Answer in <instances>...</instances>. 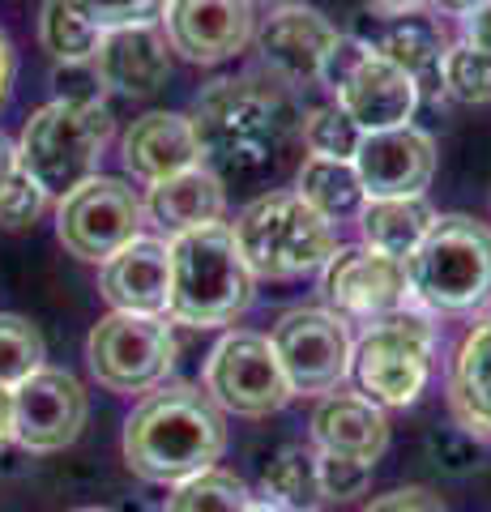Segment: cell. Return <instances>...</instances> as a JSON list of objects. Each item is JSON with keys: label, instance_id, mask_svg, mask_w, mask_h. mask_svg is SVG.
I'll use <instances>...</instances> for the list:
<instances>
[{"label": "cell", "instance_id": "6da1fadb", "mask_svg": "<svg viewBox=\"0 0 491 512\" xmlns=\"http://www.w3.org/2000/svg\"><path fill=\"white\" fill-rule=\"evenodd\" d=\"M188 124L197 137L201 167H210L218 180H252L278 163L304 120L282 86L244 73L201 86Z\"/></svg>", "mask_w": 491, "mask_h": 512}, {"label": "cell", "instance_id": "7a4b0ae2", "mask_svg": "<svg viewBox=\"0 0 491 512\" xmlns=\"http://www.w3.org/2000/svg\"><path fill=\"white\" fill-rule=\"evenodd\" d=\"M227 448L223 410L197 384H163L146 393L124 423V466L146 483L176 487L214 470Z\"/></svg>", "mask_w": 491, "mask_h": 512}, {"label": "cell", "instance_id": "3957f363", "mask_svg": "<svg viewBox=\"0 0 491 512\" xmlns=\"http://www.w3.org/2000/svg\"><path fill=\"white\" fill-rule=\"evenodd\" d=\"M171 252V295L167 316L176 325L218 329L248 312L257 295L248 261L235 248V235L227 222H205L176 239H167Z\"/></svg>", "mask_w": 491, "mask_h": 512}, {"label": "cell", "instance_id": "277c9868", "mask_svg": "<svg viewBox=\"0 0 491 512\" xmlns=\"http://www.w3.org/2000/svg\"><path fill=\"white\" fill-rule=\"evenodd\" d=\"M402 265L410 303L427 316H474L491 303V227L470 214H440Z\"/></svg>", "mask_w": 491, "mask_h": 512}, {"label": "cell", "instance_id": "5b68a950", "mask_svg": "<svg viewBox=\"0 0 491 512\" xmlns=\"http://www.w3.org/2000/svg\"><path fill=\"white\" fill-rule=\"evenodd\" d=\"M231 235L252 278L269 282H287L312 274V269H325L329 256L342 248L338 227L316 214L295 188H278L248 201L235 218Z\"/></svg>", "mask_w": 491, "mask_h": 512}, {"label": "cell", "instance_id": "8992f818", "mask_svg": "<svg viewBox=\"0 0 491 512\" xmlns=\"http://www.w3.org/2000/svg\"><path fill=\"white\" fill-rule=\"evenodd\" d=\"M116 133L107 103L52 99L26 120L18 137V167L47 197H69L99 175V158Z\"/></svg>", "mask_w": 491, "mask_h": 512}, {"label": "cell", "instance_id": "52a82bcc", "mask_svg": "<svg viewBox=\"0 0 491 512\" xmlns=\"http://www.w3.org/2000/svg\"><path fill=\"white\" fill-rule=\"evenodd\" d=\"M432 350L436 329L427 312L406 308L398 316L368 325L355 342L351 355V380L372 406H410L427 389L432 376Z\"/></svg>", "mask_w": 491, "mask_h": 512}, {"label": "cell", "instance_id": "ba28073f", "mask_svg": "<svg viewBox=\"0 0 491 512\" xmlns=\"http://www.w3.org/2000/svg\"><path fill=\"white\" fill-rule=\"evenodd\" d=\"M176 333L163 316H137V312H112L90 329L86 338V363L94 380L107 393L146 397L163 389L171 367H176Z\"/></svg>", "mask_w": 491, "mask_h": 512}, {"label": "cell", "instance_id": "9c48e42d", "mask_svg": "<svg viewBox=\"0 0 491 512\" xmlns=\"http://www.w3.org/2000/svg\"><path fill=\"white\" fill-rule=\"evenodd\" d=\"M205 393L218 410L240 414V419H265L295 397L274 355V342L252 329H231L214 342L205 359Z\"/></svg>", "mask_w": 491, "mask_h": 512}, {"label": "cell", "instance_id": "30bf717a", "mask_svg": "<svg viewBox=\"0 0 491 512\" xmlns=\"http://www.w3.org/2000/svg\"><path fill=\"white\" fill-rule=\"evenodd\" d=\"M141 227H146L141 192L116 175H94L56 205V239L69 256L90 265H103L124 244H133Z\"/></svg>", "mask_w": 491, "mask_h": 512}, {"label": "cell", "instance_id": "8fae6325", "mask_svg": "<svg viewBox=\"0 0 491 512\" xmlns=\"http://www.w3.org/2000/svg\"><path fill=\"white\" fill-rule=\"evenodd\" d=\"M269 342H274V355L291 380V393L329 397L351 380L355 342H351L346 320L334 316L329 308L282 312L274 333H269Z\"/></svg>", "mask_w": 491, "mask_h": 512}, {"label": "cell", "instance_id": "7c38bea8", "mask_svg": "<svg viewBox=\"0 0 491 512\" xmlns=\"http://www.w3.org/2000/svg\"><path fill=\"white\" fill-rule=\"evenodd\" d=\"M321 291L329 299V312L342 320H359V325H380V320L415 308L406 286V265L368 244L338 248L329 256Z\"/></svg>", "mask_w": 491, "mask_h": 512}, {"label": "cell", "instance_id": "4fadbf2b", "mask_svg": "<svg viewBox=\"0 0 491 512\" xmlns=\"http://www.w3.org/2000/svg\"><path fill=\"white\" fill-rule=\"evenodd\" d=\"M86 389L60 367H39L13 389V440L26 453H60L86 427Z\"/></svg>", "mask_w": 491, "mask_h": 512}, {"label": "cell", "instance_id": "5bb4252c", "mask_svg": "<svg viewBox=\"0 0 491 512\" xmlns=\"http://www.w3.org/2000/svg\"><path fill=\"white\" fill-rule=\"evenodd\" d=\"M158 22L171 52L193 64L235 60L257 35L252 0H167Z\"/></svg>", "mask_w": 491, "mask_h": 512}, {"label": "cell", "instance_id": "9a60e30c", "mask_svg": "<svg viewBox=\"0 0 491 512\" xmlns=\"http://www.w3.org/2000/svg\"><path fill=\"white\" fill-rule=\"evenodd\" d=\"M342 30L316 13L308 5H282L278 13L257 26V52L261 64L269 69L278 86L287 90H308V86H321V69H325V56L329 47L338 43Z\"/></svg>", "mask_w": 491, "mask_h": 512}, {"label": "cell", "instance_id": "2e32d148", "mask_svg": "<svg viewBox=\"0 0 491 512\" xmlns=\"http://www.w3.org/2000/svg\"><path fill=\"white\" fill-rule=\"evenodd\" d=\"M338 107L351 116L363 133H385V128H402L415 120V111L423 103L419 86L398 69L393 60H385L372 43H363V52L355 64L338 77Z\"/></svg>", "mask_w": 491, "mask_h": 512}, {"label": "cell", "instance_id": "e0dca14e", "mask_svg": "<svg viewBox=\"0 0 491 512\" xmlns=\"http://www.w3.org/2000/svg\"><path fill=\"white\" fill-rule=\"evenodd\" d=\"M355 171L363 192L372 197H423L436 175V141L419 124L363 133L355 150Z\"/></svg>", "mask_w": 491, "mask_h": 512}, {"label": "cell", "instance_id": "ac0fdd59", "mask_svg": "<svg viewBox=\"0 0 491 512\" xmlns=\"http://www.w3.org/2000/svg\"><path fill=\"white\" fill-rule=\"evenodd\" d=\"M99 291L116 312L163 316L171 295V252L167 239L137 235L99 265Z\"/></svg>", "mask_w": 491, "mask_h": 512}, {"label": "cell", "instance_id": "d6986e66", "mask_svg": "<svg viewBox=\"0 0 491 512\" xmlns=\"http://www.w3.org/2000/svg\"><path fill=\"white\" fill-rule=\"evenodd\" d=\"M94 73H99L103 90L124 94V99H150L163 90L171 60H167V39L158 26H124L107 30L94 52Z\"/></svg>", "mask_w": 491, "mask_h": 512}, {"label": "cell", "instance_id": "ffe728a7", "mask_svg": "<svg viewBox=\"0 0 491 512\" xmlns=\"http://www.w3.org/2000/svg\"><path fill=\"white\" fill-rule=\"evenodd\" d=\"M120 158L124 171L146 184H158L167 175H180L201 163L193 124L180 111H146V116H137L120 137Z\"/></svg>", "mask_w": 491, "mask_h": 512}, {"label": "cell", "instance_id": "44dd1931", "mask_svg": "<svg viewBox=\"0 0 491 512\" xmlns=\"http://www.w3.org/2000/svg\"><path fill=\"white\" fill-rule=\"evenodd\" d=\"M312 444L316 453H334V457H355L372 461L385 453L389 444V419L385 410L372 406L363 393H329L312 410Z\"/></svg>", "mask_w": 491, "mask_h": 512}, {"label": "cell", "instance_id": "7402d4cb", "mask_svg": "<svg viewBox=\"0 0 491 512\" xmlns=\"http://www.w3.org/2000/svg\"><path fill=\"white\" fill-rule=\"evenodd\" d=\"M146 222H154L167 239H176L205 222H223L227 210V184L210 167H188L180 175H167L158 184H146Z\"/></svg>", "mask_w": 491, "mask_h": 512}, {"label": "cell", "instance_id": "603a6c76", "mask_svg": "<svg viewBox=\"0 0 491 512\" xmlns=\"http://www.w3.org/2000/svg\"><path fill=\"white\" fill-rule=\"evenodd\" d=\"M449 406L457 427L491 440V316L474 320L449 363Z\"/></svg>", "mask_w": 491, "mask_h": 512}, {"label": "cell", "instance_id": "cb8c5ba5", "mask_svg": "<svg viewBox=\"0 0 491 512\" xmlns=\"http://www.w3.org/2000/svg\"><path fill=\"white\" fill-rule=\"evenodd\" d=\"M436 218L440 214L427 197H372L359 210V231L368 248L393 256V261H406L436 227Z\"/></svg>", "mask_w": 491, "mask_h": 512}, {"label": "cell", "instance_id": "d4e9b609", "mask_svg": "<svg viewBox=\"0 0 491 512\" xmlns=\"http://www.w3.org/2000/svg\"><path fill=\"white\" fill-rule=\"evenodd\" d=\"M380 56L393 60L398 69L410 77V82L419 86V94H445L440 86V64H445V30H440L432 18H415V13H406L393 26L380 30V39L372 43Z\"/></svg>", "mask_w": 491, "mask_h": 512}, {"label": "cell", "instance_id": "484cf974", "mask_svg": "<svg viewBox=\"0 0 491 512\" xmlns=\"http://www.w3.org/2000/svg\"><path fill=\"white\" fill-rule=\"evenodd\" d=\"M295 192L325 222H334V227H338V222H346V218H359L363 201H368V192H363V184H359L355 163H342V158H316V154H308L304 163H299Z\"/></svg>", "mask_w": 491, "mask_h": 512}, {"label": "cell", "instance_id": "4316f807", "mask_svg": "<svg viewBox=\"0 0 491 512\" xmlns=\"http://www.w3.org/2000/svg\"><path fill=\"white\" fill-rule=\"evenodd\" d=\"M261 491H265L269 504H278V508H287V512H316V508L325 504L321 478H316V448L287 444L265 466Z\"/></svg>", "mask_w": 491, "mask_h": 512}, {"label": "cell", "instance_id": "83f0119b", "mask_svg": "<svg viewBox=\"0 0 491 512\" xmlns=\"http://www.w3.org/2000/svg\"><path fill=\"white\" fill-rule=\"evenodd\" d=\"M103 30H94L69 0H43L39 9V43L56 64H86L99 52Z\"/></svg>", "mask_w": 491, "mask_h": 512}, {"label": "cell", "instance_id": "f1b7e54d", "mask_svg": "<svg viewBox=\"0 0 491 512\" xmlns=\"http://www.w3.org/2000/svg\"><path fill=\"white\" fill-rule=\"evenodd\" d=\"M248 487L227 470H205L197 478H184L176 491L167 495L163 512H244L248 508Z\"/></svg>", "mask_w": 491, "mask_h": 512}, {"label": "cell", "instance_id": "f546056e", "mask_svg": "<svg viewBox=\"0 0 491 512\" xmlns=\"http://www.w3.org/2000/svg\"><path fill=\"white\" fill-rule=\"evenodd\" d=\"M43 367V333L18 312H0V384L18 389Z\"/></svg>", "mask_w": 491, "mask_h": 512}, {"label": "cell", "instance_id": "4dcf8cb0", "mask_svg": "<svg viewBox=\"0 0 491 512\" xmlns=\"http://www.w3.org/2000/svg\"><path fill=\"white\" fill-rule=\"evenodd\" d=\"M299 133H304V146L308 154L316 158H342V163H351L359 141H363V128L346 116L338 103H325V107H312L304 124H299Z\"/></svg>", "mask_w": 491, "mask_h": 512}, {"label": "cell", "instance_id": "1f68e13d", "mask_svg": "<svg viewBox=\"0 0 491 512\" xmlns=\"http://www.w3.org/2000/svg\"><path fill=\"white\" fill-rule=\"evenodd\" d=\"M440 86L457 103H491V56L470 43H449L440 64Z\"/></svg>", "mask_w": 491, "mask_h": 512}, {"label": "cell", "instance_id": "d6a6232c", "mask_svg": "<svg viewBox=\"0 0 491 512\" xmlns=\"http://www.w3.org/2000/svg\"><path fill=\"white\" fill-rule=\"evenodd\" d=\"M94 30H124V26H154L163 18L167 0H69Z\"/></svg>", "mask_w": 491, "mask_h": 512}, {"label": "cell", "instance_id": "836d02e7", "mask_svg": "<svg viewBox=\"0 0 491 512\" xmlns=\"http://www.w3.org/2000/svg\"><path fill=\"white\" fill-rule=\"evenodd\" d=\"M316 478H321V495L325 500H359L372 487V466L355 457H334V453H316Z\"/></svg>", "mask_w": 491, "mask_h": 512}, {"label": "cell", "instance_id": "e575fe53", "mask_svg": "<svg viewBox=\"0 0 491 512\" xmlns=\"http://www.w3.org/2000/svg\"><path fill=\"white\" fill-rule=\"evenodd\" d=\"M43 210H47V192L18 167V175L0 188V227H9V231L35 227Z\"/></svg>", "mask_w": 491, "mask_h": 512}, {"label": "cell", "instance_id": "d590c367", "mask_svg": "<svg viewBox=\"0 0 491 512\" xmlns=\"http://www.w3.org/2000/svg\"><path fill=\"white\" fill-rule=\"evenodd\" d=\"M427 453H432V461L445 474H470L479 470V436H470L466 427H445V431H432L427 436Z\"/></svg>", "mask_w": 491, "mask_h": 512}, {"label": "cell", "instance_id": "8d00e7d4", "mask_svg": "<svg viewBox=\"0 0 491 512\" xmlns=\"http://www.w3.org/2000/svg\"><path fill=\"white\" fill-rule=\"evenodd\" d=\"M56 99H77V103H103V82L94 73V64H56L52 73Z\"/></svg>", "mask_w": 491, "mask_h": 512}, {"label": "cell", "instance_id": "74e56055", "mask_svg": "<svg viewBox=\"0 0 491 512\" xmlns=\"http://www.w3.org/2000/svg\"><path fill=\"white\" fill-rule=\"evenodd\" d=\"M363 512H445V508H440V500L427 487H402V491H389L380 500H372Z\"/></svg>", "mask_w": 491, "mask_h": 512}, {"label": "cell", "instance_id": "f35d334b", "mask_svg": "<svg viewBox=\"0 0 491 512\" xmlns=\"http://www.w3.org/2000/svg\"><path fill=\"white\" fill-rule=\"evenodd\" d=\"M462 43L479 47V52H487V56H491V0H487L483 9L466 13V39H462Z\"/></svg>", "mask_w": 491, "mask_h": 512}, {"label": "cell", "instance_id": "ab89813d", "mask_svg": "<svg viewBox=\"0 0 491 512\" xmlns=\"http://www.w3.org/2000/svg\"><path fill=\"white\" fill-rule=\"evenodd\" d=\"M13 69H18V60H13V43L0 35V103L9 99V86H13Z\"/></svg>", "mask_w": 491, "mask_h": 512}, {"label": "cell", "instance_id": "60d3db41", "mask_svg": "<svg viewBox=\"0 0 491 512\" xmlns=\"http://www.w3.org/2000/svg\"><path fill=\"white\" fill-rule=\"evenodd\" d=\"M13 175H18V146H13V141L0 133V188H5Z\"/></svg>", "mask_w": 491, "mask_h": 512}, {"label": "cell", "instance_id": "b9f144b4", "mask_svg": "<svg viewBox=\"0 0 491 512\" xmlns=\"http://www.w3.org/2000/svg\"><path fill=\"white\" fill-rule=\"evenodd\" d=\"M13 440V389L0 384V448Z\"/></svg>", "mask_w": 491, "mask_h": 512}, {"label": "cell", "instance_id": "7bdbcfd3", "mask_svg": "<svg viewBox=\"0 0 491 512\" xmlns=\"http://www.w3.org/2000/svg\"><path fill=\"white\" fill-rule=\"evenodd\" d=\"M372 9H380V13H393V18H402V13H415V9H423L427 0H368Z\"/></svg>", "mask_w": 491, "mask_h": 512}, {"label": "cell", "instance_id": "ee69618b", "mask_svg": "<svg viewBox=\"0 0 491 512\" xmlns=\"http://www.w3.org/2000/svg\"><path fill=\"white\" fill-rule=\"evenodd\" d=\"M427 5H436V9H445V13H474V9H483L487 0H427Z\"/></svg>", "mask_w": 491, "mask_h": 512}, {"label": "cell", "instance_id": "f6af8a7d", "mask_svg": "<svg viewBox=\"0 0 491 512\" xmlns=\"http://www.w3.org/2000/svg\"><path fill=\"white\" fill-rule=\"evenodd\" d=\"M244 512H287V508H278V504H269V500H248Z\"/></svg>", "mask_w": 491, "mask_h": 512}, {"label": "cell", "instance_id": "bcb514c9", "mask_svg": "<svg viewBox=\"0 0 491 512\" xmlns=\"http://www.w3.org/2000/svg\"><path fill=\"white\" fill-rule=\"evenodd\" d=\"M73 512H116V508H73Z\"/></svg>", "mask_w": 491, "mask_h": 512}]
</instances>
